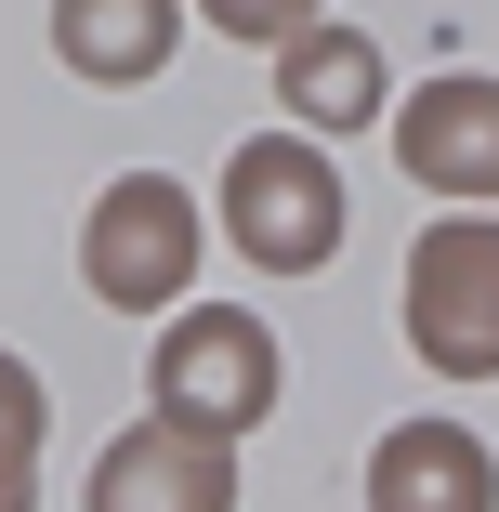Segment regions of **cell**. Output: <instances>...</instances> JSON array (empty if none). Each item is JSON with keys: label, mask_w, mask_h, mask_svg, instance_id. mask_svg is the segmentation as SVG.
<instances>
[{"label": "cell", "mask_w": 499, "mask_h": 512, "mask_svg": "<svg viewBox=\"0 0 499 512\" xmlns=\"http://www.w3.org/2000/svg\"><path fill=\"white\" fill-rule=\"evenodd\" d=\"M408 342L460 381L499 368V224H434L408 263Z\"/></svg>", "instance_id": "obj_2"}, {"label": "cell", "mask_w": 499, "mask_h": 512, "mask_svg": "<svg viewBox=\"0 0 499 512\" xmlns=\"http://www.w3.org/2000/svg\"><path fill=\"white\" fill-rule=\"evenodd\" d=\"M421 184H460V197H499V79H434L408 119H394Z\"/></svg>", "instance_id": "obj_6"}, {"label": "cell", "mask_w": 499, "mask_h": 512, "mask_svg": "<svg viewBox=\"0 0 499 512\" xmlns=\"http://www.w3.org/2000/svg\"><path fill=\"white\" fill-rule=\"evenodd\" d=\"M211 27H237V40H276V53H289V40L316 27V0H211Z\"/></svg>", "instance_id": "obj_11"}, {"label": "cell", "mask_w": 499, "mask_h": 512, "mask_svg": "<svg viewBox=\"0 0 499 512\" xmlns=\"http://www.w3.org/2000/svg\"><path fill=\"white\" fill-rule=\"evenodd\" d=\"M368 512H499V473L460 421H408L368 460Z\"/></svg>", "instance_id": "obj_5"}, {"label": "cell", "mask_w": 499, "mask_h": 512, "mask_svg": "<svg viewBox=\"0 0 499 512\" xmlns=\"http://www.w3.org/2000/svg\"><path fill=\"white\" fill-rule=\"evenodd\" d=\"M289 106H303V119H368L381 106V53L368 40H342V27H303V40H289Z\"/></svg>", "instance_id": "obj_9"}, {"label": "cell", "mask_w": 499, "mask_h": 512, "mask_svg": "<svg viewBox=\"0 0 499 512\" xmlns=\"http://www.w3.org/2000/svg\"><path fill=\"white\" fill-rule=\"evenodd\" d=\"M40 421H53V407H40V381H27L14 355H0V512H27V460H40Z\"/></svg>", "instance_id": "obj_10"}, {"label": "cell", "mask_w": 499, "mask_h": 512, "mask_svg": "<svg viewBox=\"0 0 499 512\" xmlns=\"http://www.w3.org/2000/svg\"><path fill=\"white\" fill-rule=\"evenodd\" d=\"M92 512H224V447L184 434V421H158V434H132V447H106Z\"/></svg>", "instance_id": "obj_7"}, {"label": "cell", "mask_w": 499, "mask_h": 512, "mask_svg": "<svg viewBox=\"0 0 499 512\" xmlns=\"http://www.w3.org/2000/svg\"><path fill=\"white\" fill-rule=\"evenodd\" d=\"M224 224H237L250 263L303 276V263L342 250V184H329L316 145H237V171H224Z\"/></svg>", "instance_id": "obj_1"}, {"label": "cell", "mask_w": 499, "mask_h": 512, "mask_svg": "<svg viewBox=\"0 0 499 512\" xmlns=\"http://www.w3.org/2000/svg\"><path fill=\"white\" fill-rule=\"evenodd\" d=\"M92 289L119 302V316H145V302H184V263H197V224H184V197L158 171L106 184V211H92Z\"/></svg>", "instance_id": "obj_4"}, {"label": "cell", "mask_w": 499, "mask_h": 512, "mask_svg": "<svg viewBox=\"0 0 499 512\" xmlns=\"http://www.w3.org/2000/svg\"><path fill=\"white\" fill-rule=\"evenodd\" d=\"M263 394H276V342L250 329V316H184L171 329V355H158V407L184 434H250L263 421Z\"/></svg>", "instance_id": "obj_3"}, {"label": "cell", "mask_w": 499, "mask_h": 512, "mask_svg": "<svg viewBox=\"0 0 499 512\" xmlns=\"http://www.w3.org/2000/svg\"><path fill=\"white\" fill-rule=\"evenodd\" d=\"M53 53L79 79H145L171 53V0H66V14H53Z\"/></svg>", "instance_id": "obj_8"}]
</instances>
